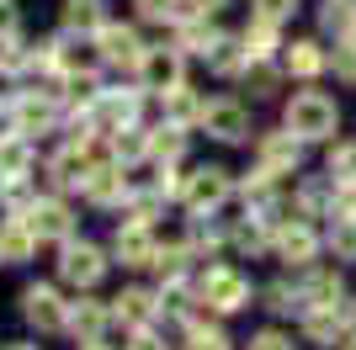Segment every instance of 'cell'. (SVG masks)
Here are the masks:
<instances>
[{
    "label": "cell",
    "mask_w": 356,
    "mask_h": 350,
    "mask_svg": "<svg viewBox=\"0 0 356 350\" xmlns=\"http://www.w3.org/2000/svg\"><path fill=\"white\" fill-rule=\"evenodd\" d=\"M16 32V11H11V0H0V38H11Z\"/></svg>",
    "instance_id": "obj_36"
},
{
    "label": "cell",
    "mask_w": 356,
    "mask_h": 350,
    "mask_svg": "<svg viewBox=\"0 0 356 350\" xmlns=\"http://www.w3.org/2000/svg\"><path fill=\"white\" fill-rule=\"evenodd\" d=\"M165 101H170V117H176V122H186V117H202V106H197V96H186V85L165 90Z\"/></svg>",
    "instance_id": "obj_27"
},
{
    "label": "cell",
    "mask_w": 356,
    "mask_h": 350,
    "mask_svg": "<svg viewBox=\"0 0 356 350\" xmlns=\"http://www.w3.org/2000/svg\"><path fill=\"white\" fill-rule=\"evenodd\" d=\"M197 122H202V128H208L218 144H239V138L250 133V112H245L239 101H208Z\"/></svg>",
    "instance_id": "obj_3"
},
{
    "label": "cell",
    "mask_w": 356,
    "mask_h": 350,
    "mask_svg": "<svg viewBox=\"0 0 356 350\" xmlns=\"http://www.w3.org/2000/svg\"><path fill=\"white\" fill-rule=\"evenodd\" d=\"M346 324H351V329H356V308H346Z\"/></svg>",
    "instance_id": "obj_39"
},
{
    "label": "cell",
    "mask_w": 356,
    "mask_h": 350,
    "mask_svg": "<svg viewBox=\"0 0 356 350\" xmlns=\"http://www.w3.org/2000/svg\"><path fill=\"white\" fill-rule=\"evenodd\" d=\"M255 11L271 16V22H282V16H293V11H298V0H255Z\"/></svg>",
    "instance_id": "obj_32"
},
{
    "label": "cell",
    "mask_w": 356,
    "mask_h": 350,
    "mask_svg": "<svg viewBox=\"0 0 356 350\" xmlns=\"http://www.w3.org/2000/svg\"><path fill=\"white\" fill-rule=\"evenodd\" d=\"M154 313H160V303H154V292H144V287H128V292L118 297V319L138 324V329H144Z\"/></svg>",
    "instance_id": "obj_15"
},
{
    "label": "cell",
    "mask_w": 356,
    "mask_h": 350,
    "mask_svg": "<svg viewBox=\"0 0 356 350\" xmlns=\"http://www.w3.org/2000/svg\"><path fill=\"white\" fill-rule=\"evenodd\" d=\"M0 260H6V249H0Z\"/></svg>",
    "instance_id": "obj_43"
},
{
    "label": "cell",
    "mask_w": 356,
    "mask_h": 350,
    "mask_svg": "<svg viewBox=\"0 0 356 350\" xmlns=\"http://www.w3.org/2000/svg\"><path fill=\"white\" fill-rule=\"evenodd\" d=\"M138 74H144L149 90H176L181 85V48H149L144 64H138Z\"/></svg>",
    "instance_id": "obj_8"
},
{
    "label": "cell",
    "mask_w": 356,
    "mask_h": 350,
    "mask_svg": "<svg viewBox=\"0 0 356 350\" xmlns=\"http://www.w3.org/2000/svg\"><path fill=\"white\" fill-rule=\"evenodd\" d=\"M218 6H229V0H192V11H202V16H208V11H218Z\"/></svg>",
    "instance_id": "obj_38"
},
{
    "label": "cell",
    "mask_w": 356,
    "mask_h": 350,
    "mask_svg": "<svg viewBox=\"0 0 356 350\" xmlns=\"http://www.w3.org/2000/svg\"><path fill=\"white\" fill-rule=\"evenodd\" d=\"M106 271L102 249L96 244H64V260H59V276L70 281V287H96Z\"/></svg>",
    "instance_id": "obj_6"
},
{
    "label": "cell",
    "mask_w": 356,
    "mask_h": 350,
    "mask_svg": "<svg viewBox=\"0 0 356 350\" xmlns=\"http://www.w3.org/2000/svg\"><path fill=\"white\" fill-rule=\"evenodd\" d=\"M346 350H356V340H351V345H346Z\"/></svg>",
    "instance_id": "obj_42"
},
{
    "label": "cell",
    "mask_w": 356,
    "mask_h": 350,
    "mask_svg": "<svg viewBox=\"0 0 356 350\" xmlns=\"http://www.w3.org/2000/svg\"><path fill=\"white\" fill-rule=\"evenodd\" d=\"M303 297H309V308H319V303H341V276H335V271H314L309 287H303Z\"/></svg>",
    "instance_id": "obj_20"
},
{
    "label": "cell",
    "mask_w": 356,
    "mask_h": 350,
    "mask_svg": "<svg viewBox=\"0 0 356 350\" xmlns=\"http://www.w3.org/2000/svg\"><path fill=\"white\" fill-rule=\"evenodd\" d=\"M186 350H229V335L213 329V324H192L186 329Z\"/></svg>",
    "instance_id": "obj_25"
},
{
    "label": "cell",
    "mask_w": 356,
    "mask_h": 350,
    "mask_svg": "<svg viewBox=\"0 0 356 350\" xmlns=\"http://www.w3.org/2000/svg\"><path fill=\"white\" fill-rule=\"evenodd\" d=\"M330 181H341V186H356V144H341L330 154Z\"/></svg>",
    "instance_id": "obj_24"
},
{
    "label": "cell",
    "mask_w": 356,
    "mask_h": 350,
    "mask_svg": "<svg viewBox=\"0 0 356 350\" xmlns=\"http://www.w3.org/2000/svg\"><path fill=\"white\" fill-rule=\"evenodd\" d=\"M54 122V101H16V133H38Z\"/></svg>",
    "instance_id": "obj_22"
},
{
    "label": "cell",
    "mask_w": 356,
    "mask_h": 350,
    "mask_svg": "<svg viewBox=\"0 0 356 350\" xmlns=\"http://www.w3.org/2000/svg\"><path fill=\"white\" fill-rule=\"evenodd\" d=\"M330 244H335V255L356 260V212H335V228H330Z\"/></svg>",
    "instance_id": "obj_23"
},
{
    "label": "cell",
    "mask_w": 356,
    "mask_h": 350,
    "mask_svg": "<svg viewBox=\"0 0 356 350\" xmlns=\"http://www.w3.org/2000/svg\"><path fill=\"white\" fill-rule=\"evenodd\" d=\"M250 350H293V345H287L282 329H261V335L250 340Z\"/></svg>",
    "instance_id": "obj_33"
},
{
    "label": "cell",
    "mask_w": 356,
    "mask_h": 350,
    "mask_svg": "<svg viewBox=\"0 0 356 350\" xmlns=\"http://www.w3.org/2000/svg\"><path fill=\"white\" fill-rule=\"evenodd\" d=\"M16 350H38V345H16Z\"/></svg>",
    "instance_id": "obj_41"
},
{
    "label": "cell",
    "mask_w": 356,
    "mask_h": 350,
    "mask_svg": "<svg viewBox=\"0 0 356 350\" xmlns=\"http://www.w3.org/2000/svg\"><path fill=\"white\" fill-rule=\"evenodd\" d=\"M335 122H341V106L330 101L325 90H298L293 101H287V128L298 138H330Z\"/></svg>",
    "instance_id": "obj_1"
},
{
    "label": "cell",
    "mask_w": 356,
    "mask_h": 350,
    "mask_svg": "<svg viewBox=\"0 0 356 350\" xmlns=\"http://www.w3.org/2000/svg\"><path fill=\"white\" fill-rule=\"evenodd\" d=\"M223 197H229V175H223L218 165H208V170H197L192 181H186V191H181V202L192 207L197 218H202V212H213V207H218Z\"/></svg>",
    "instance_id": "obj_4"
},
{
    "label": "cell",
    "mask_w": 356,
    "mask_h": 350,
    "mask_svg": "<svg viewBox=\"0 0 356 350\" xmlns=\"http://www.w3.org/2000/svg\"><path fill=\"white\" fill-rule=\"evenodd\" d=\"M134 350H160V340L149 335V324H144V329H138V340H134Z\"/></svg>",
    "instance_id": "obj_37"
},
{
    "label": "cell",
    "mask_w": 356,
    "mask_h": 350,
    "mask_svg": "<svg viewBox=\"0 0 356 350\" xmlns=\"http://www.w3.org/2000/svg\"><path fill=\"white\" fill-rule=\"evenodd\" d=\"M277 255H282V260H293V265H309L314 255H319V233L303 228V223H293V228L277 233Z\"/></svg>",
    "instance_id": "obj_11"
},
{
    "label": "cell",
    "mask_w": 356,
    "mask_h": 350,
    "mask_svg": "<svg viewBox=\"0 0 356 350\" xmlns=\"http://www.w3.org/2000/svg\"><path fill=\"white\" fill-rule=\"evenodd\" d=\"M96 43H102V58H106V64H134V69L144 64V53H149V48L138 43V32H134V27H118V22H106V27L96 32Z\"/></svg>",
    "instance_id": "obj_7"
},
{
    "label": "cell",
    "mask_w": 356,
    "mask_h": 350,
    "mask_svg": "<svg viewBox=\"0 0 356 350\" xmlns=\"http://www.w3.org/2000/svg\"><path fill=\"white\" fill-rule=\"evenodd\" d=\"M90 154H86V144H74V149H64L59 160H54V175H59V186H80L86 191V181H90Z\"/></svg>",
    "instance_id": "obj_14"
},
{
    "label": "cell",
    "mask_w": 356,
    "mask_h": 350,
    "mask_svg": "<svg viewBox=\"0 0 356 350\" xmlns=\"http://www.w3.org/2000/svg\"><path fill=\"white\" fill-rule=\"evenodd\" d=\"M271 48H277V22L255 11V22L245 27V53H250V58H266Z\"/></svg>",
    "instance_id": "obj_18"
},
{
    "label": "cell",
    "mask_w": 356,
    "mask_h": 350,
    "mask_svg": "<svg viewBox=\"0 0 356 350\" xmlns=\"http://www.w3.org/2000/svg\"><path fill=\"white\" fill-rule=\"evenodd\" d=\"M102 324H106V308H102V303H74V308H70V329L80 335V345L102 335Z\"/></svg>",
    "instance_id": "obj_17"
},
{
    "label": "cell",
    "mask_w": 356,
    "mask_h": 350,
    "mask_svg": "<svg viewBox=\"0 0 356 350\" xmlns=\"http://www.w3.org/2000/svg\"><path fill=\"white\" fill-rule=\"evenodd\" d=\"M112 249H118L122 265H154V233H149V223H128V228H118V239H112Z\"/></svg>",
    "instance_id": "obj_9"
},
{
    "label": "cell",
    "mask_w": 356,
    "mask_h": 350,
    "mask_svg": "<svg viewBox=\"0 0 356 350\" xmlns=\"http://www.w3.org/2000/svg\"><path fill=\"white\" fill-rule=\"evenodd\" d=\"M239 58H250V53H245V48H234V43H218V48L208 53V64H213L218 74H234V69H239Z\"/></svg>",
    "instance_id": "obj_28"
},
{
    "label": "cell",
    "mask_w": 356,
    "mask_h": 350,
    "mask_svg": "<svg viewBox=\"0 0 356 350\" xmlns=\"http://www.w3.org/2000/svg\"><path fill=\"white\" fill-rule=\"evenodd\" d=\"M22 313H27V324H38L43 335L70 324V308L59 303V292H54V287H27V292H22Z\"/></svg>",
    "instance_id": "obj_5"
},
{
    "label": "cell",
    "mask_w": 356,
    "mask_h": 350,
    "mask_svg": "<svg viewBox=\"0 0 356 350\" xmlns=\"http://www.w3.org/2000/svg\"><path fill=\"white\" fill-rule=\"evenodd\" d=\"M134 6L144 22H181V16H192V0H134Z\"/></svg>",
    "instance_id": "obj_19"
},
{
    "label": "cell",
    "mask_w": 356,
    "mask_h": 350,
    "mask_svg": "<svg viewBox=\"0 0 356 350\" xmlns=\"http://www.w3.org/2000/svg\"><path fill=\"white\" fill-rule=\"evenodd\" d=\"M86 350H102V345H96V340H86Z\"/></svg>",
    "instance_id": "obj_40"
},
{
    "label": "cell",
    "mask_w": 356,
    "mask_h": 350,
    "mask_svg": "<svg viewBox=\"0 0 356 350\" xmlns=\"http://www.w3.org/2000/svg\"><path fill=\"white\" fill-rule=\"evenodd\" d=\"M27 223L38 239H70V207L64 202H32Z\"/></svg>",
    "instance_id": "obj_10"
},
{
    "label": "cell",
    "mask_w": 356,
    "mask_h": 350,
    "mask_svg": "<svg viewBox=\"0 0 356 350\" xmlns=\"http://www.w3.org/2000/svg\"><path fill=\"white\" fill-rule=\"evenodd\" d=\"M234 244H239V249H261V244H266V233H261V223H245V228L234 233Z\"/></svg>",
    "instance_id": "obj_34"
},
{
    "label": "cell",
    "mask_w": 356,
    "mask_h": 350,
    "mask_svg": "<svg viewBox=\"0 0 356 350\" xmlns=\"http://www.w3.org/2000/svg\"><path fill=\"white\" fill-rule=\"evenodd\" d=\"M86 197H90L96 207L122 202V197H128V181H122V170H112V165H96V170H90V181H86Z\"/></svg>",
    "instance_id": "obj_12"
},
{
    "label": "cell",
    "mask_w": 356,
    "mask_h": 350,
    "mask_svg": "<svg viewBox=\"0 0 356 350\" xmlns=\"http://www.w3.org/2000/svg\"><path fill=\"white\" fill-rule=\"evenodd\" d=\"M202 303L213 313H239V308L250 303V281L239 276V271H229V265H213L208 276H202Z\"/></svg>",
    "instance_id": "obj_2"
},
{
    "label": "cell",
    "mask_w": 356,
    "mask_h": 350,
    "mask_svg": "<svg viewBox=\"0 0 356 350\" xmlns=\"http://www.w3.org/2000/svg\"><path fill=\"white\" fill-rule=\"evenodd\" d=\"M64 27L74 32H102V0H64Z\"/></svg>",
    "instance_id": "obj_16"
},
{
    "label": "cell",
    "mask_w": 356,
    "mask_h": 350,
    "mask_svg": "<svg viewBox=\"0 0 356 350\" xmlns=\"http://www.w3.org/2000/svg\"><path fill=\"white\" fill-rule=\"evenodd\" d=\"M0 165H6V175H16L22 165H27V149H22V144H6V149H0Z\"/></svg>",
    "instance_id": "obj_35"
},
{
    "label": "cell",
    "mask_w": 356,
    "mask_h": 350,
    "mask_svg": "<svg viewBox=\"0 0 356 350\" xmlns=\"http://www.w3.org/2000/svg\"><path fill=\"white\" fill-rule=\"evenodd\" d=\"M298 165V144H293V133H271V138H261V170L271 175H282Z\"/></svg>",
    "instance_id": "obj_13"
},
{
    "label": "cell",
    "mask_w": 356,
    "mask_h": 350,
    "mask_svg": "<svg viewBox=\"0 0 356 350\" xmlns=\"http://www.w3.org/2000/svg\"><path fill=\"white\" fill-rule=\"evenodd\" d=\"M325 27L356 32V0H325Z\"/></svg>",
    "instance_id": "obj_26"
},
{
    "label": "cell",
    "mask_w": 356,
    "mask_h": 350,
    "mask_svg": "<svg viewBox=\"0 0 356 350\" xmlns=\"http://www.w3.org/2000/svg\"><path fill=\"white\" fill-rule=\"evenodd\" d=\"M335 74L356 85V38H346V43L335 48Z\"/></svg>",
    "instance_id": "obj_29"
},
{
    "label": "cell",
    "mask_w": 356,
    "mask_h": 350,
    "mask_svg": "<svg viewBox=\"0 0 356 350\" xmlns=\"http://www.w3.org/2000/svg\"><path fill=\"white\" fill-rule=\"evenodd\" d=\"M287 69L303 74V80H309V74H319V69H325V53H319V43H293V48H287Z\"/></svg>",
    "instance_id": "obj_21"
},
{
    "label": "cell",
    "mask_w": 356,
    "mask_h": 350,
    "mask_svg": "<svg viewBox=\"0 0 356 350\" xmlns=\"http://www.w3.org/2000/svg\"><path fill=\"white\" fill-rule=\"evenodd\" d=\"M245 85H250L255 96H271V90H277V74H271L266 64H261V58H255V69H245Z\"/></svg>",
    "instance_id": "obj_30"
},
{
    "label": "cell",
    "mask_w": 356,
    "mask_h": 350,
    "mask_svg": "<svg viewBox=\"0 0 356 350\" xmlns=\"http://www.w3.org/2000/svg\"><path fill=\"white\" fill-rule=\"evenodd\" d=\"M181 149H186V144H181V128H160V138H154V154H160V160H176Z\"/></svg>",
    "instance_id": "obj_31"
}]
</instances>
